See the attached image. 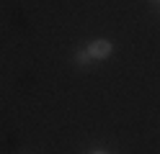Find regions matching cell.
Wrapping results in <instances>:
<instances>
[{"label":"cell","instance_id":"1","mask_svg":"<svg viewBox=\"0 0 160 154\" xmlns=\"http://www.w3.org/2000/svg\"><path fill=\"white\" fill-rule=\"evenodd\" d=\"M85 51L91 54V59H108V57H111V51H114V46H111V41H108V39H96V41L88 44Z\"/></svg>","mask_w":160,"mask_h":154},{"label":"cell","instance_id":"2","mask_svg":"<svg viewBox=\"0 0 160 154\" xmlns=\"http://www.w3.org/2000/svg\"><path fill=\"white\" fill-rule=\"evenodd\" d=\"M91 62V54L88 51H78V64H88Z\"/></svg>","mask_w":160,"mask_h":154},{"label":"cell","instance_id":"3","mask_svg":"<svg viewBox=\"0 0 160 154\" xmlns=\"http://www.w3.org/2000/svg\"><path fill=\"white\" fill-rule=\"evenodd\" d=\"M150 3H155V5H160V0H150Z\"/></svg>","mask_w":160,"mask_h":154},{"label":"cell","instance_id":"4","mask_svg":"<svg viewBox=\"0 0 160 154\" xmlns=\"http://www.w3.org/2000/svg\"><path fill=\"white\" fill-rule=\"evenodd\" d=\"M96 154H101V152H96Z\"/></svg>","mask_w":160,"mask_h":154}]
</instances>
